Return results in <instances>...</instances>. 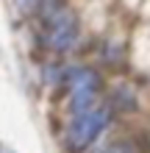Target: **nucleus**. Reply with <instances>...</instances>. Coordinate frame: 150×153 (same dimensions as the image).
Masks as SVG:
<instances>
[{
  "mask_svg": "<svg viewBox=\"0 0 150 153\" xmlns=\"http://www.w3.org/2000/svg\"><path fill=\"white\" fill-rule=\"evenodd\" d=\"M25 3H36V0H25Z\"/></svg>",
  "mask_w": 150,
  "mask_h": 153,
  "instance_id": "nucleus-5",
  "label": "nucleus"
},
{
  "mask_svg": "<svg viewBox=\"0 0 150 153\" xmlns=\"http://www.w3.org/2000/svg\"><path fill=\"white\" fill-rule=\"evenodd\" d=\"M109 111L106 109H98V111H86V114H78L72 123H69V128L64 134L67 139V148L69 153H83L89 145H95V142L100 139V134L109 128Z\"/></svg>",
  "mask_w": 150,
  "mask_h": 153,
  "instance_id": "nucleus-1",
  "label": "nucleus"
},
{
  "mask_svg": "<svg viewBox=\"0 0 150 153\" xmlns=\"http://www.w3.org/2000/svg\"><path fill=\"white\" fill-rule=\"evenodd\" d=\"M0 153H8V150H6V148H0Z\"/></svg>",
  "mask_w": 150,
  "mask_h": 153,
  "instance_id": "nucleus-4",
  "label": "nucleus"
},
{
  "mask_svg": "<svg viewBox=\"0 0 150 153\" xmlns=\"http://www.w3.org/2000/svg\"><path fill=\"white\" fill-rule=\"evenodd\" d=\"M69 86H72V95H69V111L75 117L92 111L95 100H98V75L86 67H75L69 70Z\"/></svg>",
  "mask_w": 150,
  "mask_h": 153,
  "instance_id": "nucleus-2",
  "label": "nucleus"
},
{
  "mask_svg": "<svg viewBox=\"0 0 150 153\" xmlns=\"http://www.w3.org/2000/svg\"><path fill=\"white\" fill-rule=\"evenodd\" d=\"M78 39V22L69 11H58L50 20V48L58 53H69Z\"/></svg>",
  "mask_w": 150,
  "mask_h": 153,
  "instance_id": "nucleus-3",
  "label": "nucleus"
}]
</instances>
